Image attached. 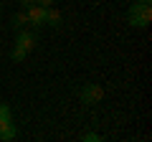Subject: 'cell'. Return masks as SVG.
I'll return each mask as SVG.
<instances>
[{"instance_id": "cell-10", "label": "cell", "mask_w": 152, "mask_h": 142, "mask_svg": "<svg viewBox=\"0 0 152 142\" xmlns=\"http://www.w3.org/2000/svg\"><path fill=\"white\" fill-rule=\"evenodd\" d=\"M36 3H38V5H43V8H51V5H53V0H36Z\"/></svg>"}, {"instance_id": "cell-3", "label": "cell", "mask_w": 152, "mask_h": 142, "mask_svg": "<svg viewBox=\"0 0 152 142\" xmlns=\"http://www.w3.org/2000/svg\"><path fill=\"white\" fill-rule=\"evenodd\" d=\"M26 15H28V23L38 28V26H43V20H46V8L38 5V3H33V5L26 8Z\"/></svg>"}, {"instance_id": "cell-8", "label": "cell", "mask_w": 152, "mask_h": 142, "mask_svg": "<svg viewBox=\"0 0 152 142\" xmlns=\"http://www.w3.org/2000/svg\"><path fill=\"white\" fill-rule=\"evenodd\" d=\"M26 56H28V53H26L23 48H18V46H13V51H10V59L15 61V64H18V61H23Z\"/></svg>"}, {"instance_id": "cell-14", "label": "cell", "mask_w": 152, "mask_h": 142, "mask_svg": "<svg viewBox=\"0 0 152 142\" xmlns=\"http://www.w3.org/2000/svg\"><path fill=\"white\" fill-rule=\"evenodd\" d=\"M0 10H3V3H0Z\"/></svg>"}, {"instance_id": "cell-7", "label": "cell", "mask_w": 152, "mask_h": 142, "mask_svg": "<svg viewBox=\"0 0 152 142\" xmlns=\"http://www.w3.org/2000/svg\"><path fill=\"white\" fill-rule=\"evenodd\" d=\"M13 28H23L28 23V15H26V10H20V13H15V15H13Z\"/></svg>"}, {"instance_id": "cell-1", "label": "cell", "mask_w": 152, "mask_h": 142, "mask_svg": "<svg viewBox=\"0 0 152 142\" xmlns=\"http://www.w3.org/2000/svg\"><path fill=\"white\" fill-rule=\"evenodd\" d=\"M127 23L132 28H147L152 23V8L142 5V3H132L127 10Z\"/></svg>"}, {"instance_id": "cell-2", "label": "cell", "mask_w": 152, "mask_h": 142, "mask_svg": "<svg viewBox=\"0 0 152 142\" xmlns=\"http://www.w3.org/2000/svg\"><path fill=\"white\" fill-rule=\"evenodd\" d=\"M79 99H81V104H96L104 99V89L99 84H84L79 91Z\"/></svg>"}, {"instance_id": "cell-11", "label": "cell", "mask_w": 152, "mask_h": 142, "mask_svg": "<svg viewBox=\"0 0 152 142\" xmlns=\"http://www.w3.org/2000/svg\"><path fill=\"white\" fill-rule=\"evenodd\" d=\"M18 3H20L23 8H28V5H33V3H36V0H18Z\"/></svg>"}, {"instance_id": "cell-12", "label": "cell", "mask_w": 152, "mask_h": 142, "mask_svg": "<svg viewBox=\"0 0 152 142\" xmlns=\"http://www.w3.org/2000/svg\"><path fill=\"white\" fill-rule=\"evenodd\" d=\"M134 3H142V5H150L152 0H134Z\"/></svg>"}, {"instance_id": "cell-4", "label": "cell", "mask_w": 152, "mask_h": 142, "mask_svg": "<svg viewBox=\"0 0 152 142\" xmlns=\"http://www.w3.org/2000/svg\"><path fill=\"white\" fill-rule=\"evenodd\" d=\"M15 135H18V130L13 124V117H0V140L10 142V140H15Z\"/></svg>"}, {"instance_id": "cell-6", "label": "cell", "mask_w": 152, "mask_h": 142, "mask_svg": "<svg viewBox=\"0 0 152 142\" xmlns=\"http://www.w3.org/2000/svg\"><path fill=\"white\" fill-rule=\"evenodd\" d=\"M43 26H51V28H58L61 26V13L56 8H46V20Z\"/></svg>"}, {"instance_id": "cell-5", "label": "cell", "mask_w": 152, "mask_h": 142, "mask_svg": "<svg viewBox=\"0 0 152 142\" xmlns=\"http://www.w3.org/2000/svg\"><path fill=\"white\" fill-rule=\"evenodd\" d=\"M15 46L18 48H23L26 53H31L33 48H36V33H31V31H20L15 36Z\"/></svg>"}, {"instance_id": "cell-9", "label": "cell", "mask_w": 152, "mask_h": 142, "mask_svg": "<svg viewBox=\"0 0 152 142\" xmlns=\"http://www.w3.org/2000/svg\"><path fill=\"white\" fill-rule=\"evenodd\" d=\"M81 140H84V142H102L104 137H102V135H96V132H86V135H84Z\"/></svg>"}, {"instance_id": "cell-13", "label": "cell", "mask_w": 152, "mask_h": 142, "mask_svg": "<svg viewBox=\"0 0 152 142\" xmlns=\"http://www.w3.org/2000/svg\"><path fill=\"white\" fill-rule=\"evenodd\" d=\"M0 109H3V102H0Z\"/></svg>"}]
</instances>
